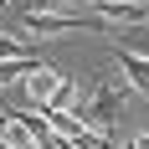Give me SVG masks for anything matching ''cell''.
I'll use <instances>...</instances> for the list:
<instances>
[{
  "label": "cell",
  "instance_id": "1",
  "mask_svg": "<svg viewBox=\"0 0 149 149\" xmlns=\"http://www.w3.org/2000/svg\"><path fill=\"white\" fill-rule=\"evenodd\" d=\"M123 103H129V98H123V88H113V82H98V88H93V98H88V108H82L77 118H82V129H88V134L108 139V129L123 118Z\"/></svg>",
  "mask_w": 149,
  "mask_h": 149
},
{
  "label": "cell",
  "instance_id": "2",
  "mask_svg": "<svg viewBox=\"0 0 149 149\" xmlns=\"http://www.w3.org/2000/svg\"><path fill=\"white\" fill-rule=\"evenodd\" d=\"M21 26L31 36H67V31H103L98 15H77V10H26Z\"/></svg>",
  "mask_w": 149,
  "mask_h": 149
},
{
  "label": "cell",
  "instance_id": "3",
  "mask_svg": "<svg viewBox=\"0 0 149 149\" xmlns=\"http://www.w3.org/2000/svg\"><path fill=\"white\" fill-rule=\"evenodd\" d=\"M21 88H26V98H31V108H46L52 103V93L62 88V72H52L46 62H36L26 77H21Z\"/></svg>",
  "mask_w": 149,
  "mask_h": 149
},
{
  "label": "cell",
  "instance_id": "4",
  "mask_svg": "<svg viewBox=\"0 0 149 149\" xmlns=\"http://www.w3.org/2000/svg\"><path fill=\"white\" fill-rule=\"evenodd\" d=\"M98 21H118V26H144L149 21V5H139V0H98Z\"/></svg>",
  "mask_w": 149,
  "mask_h": 149
},
{
  "label": "cell",
  "instance_id": "5",
  "mask_svg": "<svg viewBox=\"0 0 149 149\" xmlns=\"http://www.w3.org/2000/svg\"><path fill=\"white\" fill-rule=\"evenodd\" d=\"M118 67H123V72H129V82H134V88H139V93H144V98H149V62L139 57L134 46H123V52H118Z\"/></svg>",
  "mask_w": 149,
  "mask_h": 149
},
{
  "label": "cell",
  "instance_id": "6",
  "mask_svg": "<svg viewBox=\"0 0 149 149\" xmlns=\"http://www.w3.org/2000/svg\"><path fill=\"white\" fill-rule=\"evenodd\" d=\"M0 144H10V149H36V139H31V129L15 118V113H5V118H0Z\"/></svg>",
  "mask_w": 149,
  "mask_h": 149
},
{
  "label": "cell",
  "instance_id": "7",
  "mask_svg": "<svg viewBox=\"0 0 149 149\" xmlns=\"http://www.w3.org/2000/svg\"><path fill=\"white\" fill-rule=\"evenodd\" d=\"M21 57H31L21 41H10V36H0V62H21Z\"/></svg>",
  "mask_w": 149,
  "mask_h": 149
},
{
  "label": "cell",
  "instance_id": "8",
  "mask_svg": "<svg viewBox=\"0 0 149 149\" xmlns=\"http://www.w3.org/2000/svg\"><path fill=\"white\" fill-rule=\"evenodd\" d=\"M129 149H149V134H139V139H134V144H129Z\"/></svg>",
  "mask_w": 149,
  "mask_h": 149
},
{
  "label": "cell",
  "instance_id": "9",
  "mask_svg": "<svg viewBox=\"0 0 149 149\" xmlns=\"http://www.w3.org/2000/svg\"><path fill=\"white\" fill-rule=\"evenodd\" d=\"M134 52H139V57H144V62H149V41H144V46H134Z\"/></svg>",
  "mask_w": 149,
  "mask_h": 149
},
{
  "label": "cell",
  "instance_id": "10",
  "mask_svg": "<svg viewBox=\"0 0 149 149\" xmlns=\"http://www.w3.org/2000/svg\"><path fill=\"white\" fill-rule=\"evenodd\" d=\"M0 118H5V108H0Z\"/></svg>",
  "mask_w": 149,
  "mask_h": 149
},
{
  "label": "cell",
  "instance_id": "11",
  "mask_svg": "<svg viewBox=\"0 0 149 149\" xmlns=\"http://www.w3.org/2000/svg\"><path fill=\"white\" fill-rule=\"evenodd\" d=\"M0 149H10V144H0Z\"/></svg>",
  "mask_w": 149,
  "mask_h": 149
},
{
  "label": "cell",
  "instance_id": "12",
  "mask_svg": "<svg viewBox=\"0 0 149 149\" xmlns=\"http://www.w3.org/2000/svg\"><path fill=\"white\" fill-rule=\"evenodd\" d=\"M0 5H5V0H0Z\"/></svg>",
  "mask_w": 149,
  "mask_h": 149
}]
</instances>
